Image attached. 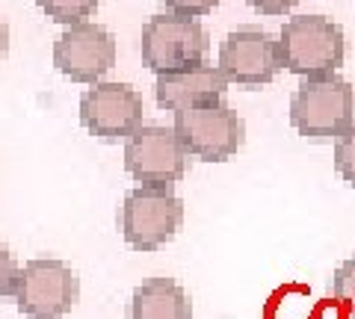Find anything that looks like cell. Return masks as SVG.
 I'll return each mask as SVG.
<instances>
[{
	"label": "cell",
	"instance_id": "1",
	"mask_svg": "<svg viewBox=\"0 0 355 319\" xmlns=\"http://www.w3.org/2000/svg\"><path fill=\"white\" fill-rule=\"evenodd\" d=\"M291 125L311 142L338 139L355 125V86L338 74L302 80L291 95Z\"/></svg>",
	"mask_w": 355,
	"mask_h": 319
},
{
	"label": "cell",
	"instance_id": "2",
	"mask_svg": "<svg viewBox=\"0 0 355 319\" xmlns=\"http://www.w3.org/2000/svg\"><path fill=\"white\" fill-rule=\"evenodd\" d=\"M282 65L291 74L311 80V77L338 74L347 57V36L340 24L326 15H296L284 21L279 33Z\"/></svg>",
	"mask_w": 355,
	"mask_h": 319
},
{
	"label": "cell",
	"instance_id": "3",
	"mask_svg": "<svg viewBox=\"0 0 355 319\" xmlns=\"http://www.w3.org/2000/svg\"><path fill=\"white\" fill-rule=\"evenodd\" d=\"M139 48L146 69L163 77L202 65L210 51V36L198 18L178 12H157L142 27Z\"/></svg>",
	"mask_w": 355,
	"mask_h": 319
},
{
	"label": "cell",
	"instance_id": "4",
	"mask_svg": "<svg viewBox=\"0 0 355 319\" xmlns=\"http://www.w3.org/2000/svg\"><path fill=\"white\" fill-rule=\"evenodd\" d=\"M184 222V201L172 186H137L121 204V237L133 251H157Z\"/></svg>",
	"mask_w": 355,
	"mask_h": 319
},
{
	"label": "cell",
	"instance_id": "5",
	"mask_svg": "<svg viewBox=\"0 0 355 319\" xmlns=\"http://www.w3.org/2000/svg\"><path fill=\"white\" fill-rule=\"evenodd\" d=\"M80 299V275L57 257L27 260L18 278L15 302L27 319H62Z\"/></svg>",
	"mask_w": 355,
	"mask_h": 319
},
{
	"label": "cell",
	"instance_id": "6",
	"mask_svg": "<svg viewBox=\"0 0 355 319\" xmlns=\"http://www.w3.org/2000/svg\"><path fill=\"white\" fill-rule=\"evenodd\" d=\"M187 154L175 127L142 125L125 139V172L139 186H175L187 174Z\"/></svg>",
	"mask_w": 355,
	"mask_h": 319
},
{
	"label": "cell",
	"instance_id": "7",
	"mask_svg": "<svg viewBox=\"0 0 355 319\" xmlns=\"http://www.w3.org/2000/svg\"><path fill=\"white\" fill-rule=\"evenodd\" d=\"M172 127L181 136L187 154L205 163H222L234 157L246 139V122L225 104L178 113Z\"/></svg>",
	"mask_w": 355,
	"mask_h": 319
},
{
	"label": "cell",
	"instance_id": "8",
	"mask_svg": "<svg viewBox=\"0 0 355 319\" xmlns=\"http://www.w3.org/2000/svg\"><path fill=\"white\" fill-rule=\"evenodd\" d=\"M53 65L71 83H101L116 65V36L92 21L65 27L53 42Z\"/></svg>",
	"mask_w": 355,
	"mask_h": 319
},
{
	"label": "cell",
	"instance_id": "9",
	"mask_svg": "<svg viewBox=\"0 0 355 319\" xmlns=\"http://www.w3.org/2000/svg\"><path fill=\"white\" fill-rule=\"evenodd\" d=\"M80 125L101 142L128 139L133 130L142 127V98L128 83L101 80L80 95Z\"/></svg>",
	"mask_w": 355,
	"mask_h": 319
},
{
	"label": "cell",
	"instance_id": "10",
	"mask_svg": "<svg viewBox=\"0 0 355 319\" xmlns=\"http://www.w3.org/2000/svg\"><path fill=\"white\" fill-rule=\"evenodd\" d=\"M282 65L279 39L261 27H237L219 45V71L228 83L237 86H266L272 83Z\"/></svg>",
	"mask_w": 355,
	"mask_h": 319
},
{
	"label": "cell",
	"instance_id": "11",
	"mask_svg": "<svg viewBox=\"0 0 355 319\" xmlns=\"http://www.w3.org/2000/svg\"><path fill=\"white\" fill-rule=\"evenodd\" d=\"M228 89L225 74L219 71V65H193L187 71H175V74H163L154 83V98L163 109L169 113H190V109H202V107H216L222 104Z\"/></svg>",
	"mask_w": 355,
	"mask_h": 319
},
{
	"label": "cell",
	"instance_id": "12",
	"mask_svg": "<svg viewBox=\"0 0 355 319\" xmlns=\"http://www.w3.org/2000/svg\"><path fill=\"white\" fill-rule=\"evenodd\" d=\"M130 319H193V302L175 278H148L130 295Z\"/></svg>",
	"mask_w": 355,
	"mask_h": 319
},
{
	"label": "cell",
	"instance_id": "13",
	"mask_svg": "<svg viewBox=\"0 0 355 319\" xmlns=\"http://www.w3.org/2000/svg\"><path fill=\"white\" fill-rule=\"evenodd\" d=\"M36 3L51 21L71 27V24H83L86 18H92L101 0H36Z\"/></svg>",
	"mask_w": 355,
	"mask_h": 319
},
{
	"label": "cell",
	"instance_id": "14",
	"mask_svg": "<svg viewBox=\"0 0 355 319\" xmlns=\"http://www.w3.org/2000/svg\"><path fill=\"white\" fill-rule=\"evenodd\" d=\"M329 293L335 295L349 313H355V257H347L335 269V275H331V281H329Z\"/></svg>",
	"mask_w": 355,
	"mask_h": 319
},
{
	"label": "cell",
	"instance_id": "15",
	"mask_svg": "<svg viewBox=\"0 0 355 319\" xmlns=\"http://www.w3.org/2000/svg\"><path fill=\"white\" fill-rule=\"evenodd\" d=\"M335 169L343 181L355 190V125L347 127L335 139Z\"/></svg>",
	"mask_w": 355,
	"mask_h": 319
},
{
	"label": "cell",
	"instance_id": "16",
	"mask_svg": "<svg viewBox=\"0 0 355 319\" xmlns=\"http://www.w3.org/2000/svg\"><path fill=\"white\" fill-rule=\"evenodd\" d=\"M18 278H21V269H18V263L12 257V251L0 243V302L9 299V295H15Z\"/></svg>",
	"mask_w": 355,
	"mask_h": 319
},
{
	"label": "cell",
	"instance_id": "17",
	"mask_svg": "<svg viewBox=\"0 0 355 319\" xmlns=\"http://www.w3.org/2000/svg\"><path fill=\"white\" fill-rule=\"evenodd\" d=\"M166 6V12H178V15H190V18H202L210 15L219 6V0H160Z\"/></svg>",
	"mask_w": 355,
	"mask_h": 319
},
{
	"label": "cell",
	"instance_id": "18",
	"mask_svg": "<svg viewBox=\"0 0 355 319\" xmlns=\"http://www.w3.org/2000/svg\"><path fill=\"white\" fill-rule=\"evenodd\" d=\"M258 15H287L299 0H246Z\"/></svg>",
	"mask_w": 355,
	"mask_h": 319
},
{
	"label": "cell",
	"instance_id": "19",
	"mask_svg": "<svg viewBox=\"0 0 355 319\" xmlns=\"http://www.w3.org/2000/svg\"><path fill=\"white\" fill-rule=\"evenodd\" d=\"M6 53H9V24L0 18V62L6 60Z\"/></svg>",
	"mask_w": 355,
	"mask_h": 319
}]
</instances>
